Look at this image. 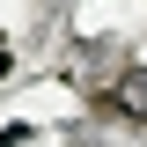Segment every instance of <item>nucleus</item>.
Returning a JSON list of instances; mask_svg holds the SVG:
<instances>
[{"mask_svg":"<svg viewBox=\"0 0 147 147\" xmlns=\"http://www.w3.org/2000/svg\"><path fill=\"white\" fill-rule=\"evenodd\" d=\"M0 74H7V44H0Z\"/></svg>","mask_w":147,"mask_h":147,"instance_id":"obj_2","label":"nucleus"},{"mask_svg":"<svg viewBox=\"0 0 147 147\" xmlns=\"http://www.w3.org/2000/svg\"><path fill=\"white\" fill-rule=\"evenodd\" d=\"M118 110L147 118V74H125V81H118Z\"/></svg>","mask_w":147,"mask_h":147,"instance_id":"obj_1","label":"nucleus"}]
</instances>
